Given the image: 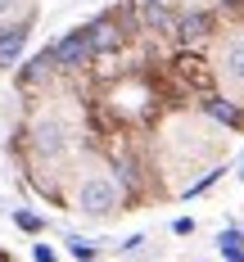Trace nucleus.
Listing matches in <instances>:
<instances>
[{
    "label": "nucleus",
    "mask_w": 244,
    "mask_h": 262,
    "mask_svg": "<svg viewBox=\"0 0 244 262\" xmlns=\"http://www.w3.org/2000/svg\"><path fill=\"white\" fill-rule=\"evenodd\" d=\"M77 204H81V212H91V217H108V212L118 208V185L108 181V177H86Z\"/></svg>",
    "instance_id": "f257e3e1"
},
{
    "label": "nucleus",
    "mask_w": 244,
    "mask_h": 262,
    "mask_svg": "<svg viewBox=\"0 0 244 262\" xmlns=\"http://www.w3.org/2000/svg\"><path fill=\"white\" fill-rule=\"evenodd\" d=\"M54 68H81V63H91V36H86V27L73 32V36H63V41H54Z\"/></svg>",
    "instance_id": "f03ea898"
},
{
    "label": "nucleus",
    "mask_w": 244,
    "mask_h": 262,
    "mask_svg": "<svg viewBox=\"0 0 244 262\" xmlns=\"http://www.w3.org/2000/svg\"><path fill=\"white\" fill-rule=\"evenodd\" d=\"M63 145H68V131L59 127V122H36V127H32V149H36V154H59V149H63Z\"/></svg>",
    "instance_id": "7ed1b4c3"
},
{
    "label": "nucleus",
    "mask_w": 244,
    "mask_h": 262,
    "mask_svg": "<svg viewBox=\"0 0 244 262\" xmlns=\"http://www.w3.org/2000/svg\"><path fill=\"white\" fill-rule=\"evenodd\" d=\"M27 46V23H14L0 32V68H9V63H18V54Z\"/></svg>",
    "instance_id": "20e7f679"
},
{
    "label": "nucleus",
    "mask_w": 244,
    "mask_h": 262,
    "mask_svg": "<svg viewBox=\"0 0 244 262\" xmlns=\"http://www.w3.org/2000/svg\"><path fill=\"white\" fill-rule=\"evenodd\" d=\"M221 73H226L231 86H240V91H244V36H235V41L221 50Z\"/></svg>",
    "instance_id": "39448f33"
},
{
    "label": "nucleus",
    "mask_w": 244,
    "mask_h": 262,
    "mask_svg": "<svg viewBox=\"0 0 244 262\" xmlns=\"http://www.w3.org/2000/svg\"><path fill=\"white\" fill-rule=\"evenodd\" d=\"M204 113H208L213 122H221V127H244V113L231 104V100H217V95H208V100H204Z\"/></svg>",
    "instance_id": "423d86ee"
},
{
    "label": "nucleus",
    "mask_w": 244,
    "mask_h": 262,
    "mask_svg": "<svg viewBox=\"0 0 244 262\" xmlns=\"http://www.w3.org/2000/svg\"><path fill=\"white\" fill-rule=\"evenodd\" d=\"M208 27H213L208 14H186V18H176V36L194 46V41H204V36H208Z\"/></svg>",
    "instance_id": "0eeeda50"
},
{
    "label": "nucleus",
    "mask_w": 244,
    "mask_h": 262,
    "mask_svg": "<svg viewBox=\"0 0 244 262\" xmlns=\"http://www.w3.org/2000/svg\"><path fill=\"white\" fill-rule=\"evenodd\" d=\"M86 36H91V50H113L118 46V32H113V23H91L86 27Z\"/></svg>",
    "instance_id": "6e6552de"
},
{
    "label": "nucleus",
    "mask_w": 244,
    "mask_h": 262,
    "mask_svg": "<svg viewBox=\"0 0 244 262\" xmlns=\"http://www.w3.org/2000/svg\"><path fill=\"white\" fill-rule=\"evenodd\" d=\"M217 249H221V258L244 262V231H221L217 235Z\"/></svg>",
    "instance_id": "1a4fd4ad"
},
{
    "label": "nucleus",
    "mask_w": 244,
    "mask_h": 262,
    "mask_svg": "<svg viewBox=\"0 0 244 262\" xmlns=\"http://www.w3.org/2000/svg\"><path fill=\"white\" fill-rule=\"evenodd\" d=\"M50 68H54V54H36V59H32V63L23 68V86H32V81H41L46 73H50Z\"/></svg>",
    "instance_id": "9d476101"
},
{
    "label": "nucleus",
    "mask_w": 244,
    "mask_h": 262,
    "mask_svg": "<svg viewBox=\"0 0 244 262\" xmlns=\"http://www.w3.org/2000/svg\"><path fill=\"white\" fill-rule=\"evenodd\" d=\"M199 63H204V59H194V54H181V59H176V68H181L190 81H199V86H204V81H208V73H204Z\"/></svg>",
    "instance_id": "9b49d317"
},
{
    "label": "nucleus",
    "mask_w": 244,
    "mask_h": 262,
    "mask_svg": "<svg viewBox=\"0 0 244 262\" xmlns=\"http://www.w3.org/2000/svg\"><path fill=\"white\" fill-rule=\"evenodd\" d=\"M14 226L36 235V231H41V217H36V212H27V208H18V212H14Z\"/></svg>",
    "instance_id": "f8f14e48"
},
{
    "label": "nucleus",
    "mask_w": 244,
    "mask_h": 262,
    "mask_svg": "<svg viewBox=\"0 0 244 262\" xmlns=\"http://www.w3.org/2000/svg\"><path fill=\"white\" fill-rule=\"evenodd\" d=\"M68 253H73V258H95L100 249H95L91 239H68Z\"/></svg>",
    "instance_id": "ddd939ff"
},
{
    "label": "nucleus",
    "mask_w": 244,
    "mask_h": 262,
    "mask_svg": "<svg viewBox=\"0 0 244 262\" xmlns=\"http://www.w3.org/2000/svg\"><path fill=\"white\" fill-rule=\"evenodd\" d=\"M217 177H221V167H213V172H208L204 181H194V185H190V190H186V194H204L208 185H217Z\"/></svg>",
    "instance_id": "4468645a"
},
{
    "label": "nucleus",
    "mask_w": 244,
    "mask_h": 262,
    "mask_svg": "<svg viewBox=\"0 0 244 262\" xmlns=\"http://www.w3.org/2000/svg\"><path fill=\"white\" fill-rule=\"evenodd\" d=\"M140 249H145V235H131V239H122V253H127V258H131V253H140Z\"/></svg>",
    "instance_id": "2eb2a0df"
},
{
    "label": "nucleus",
    "mask_w": 244,
    "mask_h": 262,
    "mask_svg": "<svg viewBox=\"0 0 244 262\" xmlns=\"http://www.w3.org/2000/svg\"><path fill=\"white\" fill-rule=\"evenodd\" d=\"M32 258H36V262H54V249H46V244H36V249H32Z\"/></svg>",
    "instance_id": "dca6fc26"
},
{
    "label": "nucleus",
    "mask_w": 244,
    "mask_h": 262,
    "mask_svg": "<svg viewBox=\"0 0 244 262\" xmlns=\"http://www.w3.org/2000/svg\"><path fill=\"white\" fill-rule=\"evenodd\" d=\"M172 231H176V235H190V231H194V222H190V217H176V226H172Z\"/></svg>",
    "instance_id": "f3484780"
},
{
    "label": "nucleus",
    "mask_w": 244,
    "mask_h": 262,
    "mask_svg": "<svg viewBox=\"0 0 244 262\" xmlns=\"http://www.w3.org/2000/svg\"><path fill=\"white\" fill-rule=\"evenodd\" d=\"M5 9H9V0H0V14H5Z\"/></svg>",
    "instance_id": "a211bd4d"
},
{
    "label": "nucleus",
    "mask_w": 244,
    "mask_h": 262,
    "mask_svg": "<svg viewBox=\"0 0 244 262\" xmlns=\"http://www.w3.org/2000/svg\"><path fill=\"white\" fill-rule=\"evenodd\" d=\"M240 181H244V163H240Z\"/></svg>",
    "instance_id": "6ab92c4d"
},
{
    "label": "nucleus",
    "mask_w": 244,
    "mask_h": 262,
    "mask_svg": "<svg viewBox=\"0 0 244 262\" xmlns=\"http://www.w3.org/2000/svg\"><path fill=\"white\" fill-rule=\"evenodd\" d=\"M145 5H159V0H145Z\"/></svg>",
    "instance_id": "aec40b11"
}]
</instances>
